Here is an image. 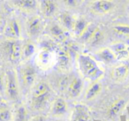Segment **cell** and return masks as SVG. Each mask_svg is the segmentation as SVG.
<instances>
[{"mask_svg": "<svg viewBox=\"0 0 129 121\" xmlns=\"http://www.w3.org/2000/svg\"><path fill=\"white\" fill-rule=\"evenodd\" d=\"M96 27H97V26L94 25V24H92V23H88L87 28L85 29V31L83 32V34L80 36V38H81L83 41L88 42V40L90 38V36H92V34L94 33V31L95 30Z\"/></svg>", "mask_w": 129, "mask_h": 121, "instance_id": "obj_30", "label": "cell"}, {"mask_svg": "<svg viewBox=\"0 0 129 121\" xmlns=\"http://www.w3.org/2000/svg\"><path fill=\"white\" fill-rule=\"evenodd\" d=\"M88 25V22L85 20L84 18H77L74 20V26H73L72 31L74 32V36L80 37L81 35L83 34V32L85 31V29L87 28Z\"/></svg>", "mask_w": 129, "mask_h": 121, "instance_id": "obj_21", "label": "cell"}, {"mask_svg": "<svg viewBox=\"0 0 129 121\" xmlns=\"http://www.w3.org/2000/svg\"><path fill=\"white\" fill-rule=\"evenodd\" d=\"M114 7V3L111 0H94L89 4L92 13L103 15L110 13Z\"/></svg>", "mask_w": 129, "mask_h": 121, "instance_id": "obj_6", "label": "cell"}, {"mask_svg": "<svg viewBox=\"0 0 129 121\" xmlns=\"http://www.w3.org/2000/svg\"><path fill=\"white\" fill-rule=\"evenodd\" d=\"M5 85H6V73L0 67V96L5 95Z\"/></svg>", "mask_w": 129, "mask_h": 121, "instance_id": "obj_31", "label": "cell"}, {"mask_svg": "<svg viewBox=\"0 0 129 121\" xmlns=\"http://www.w3.org/2000/svg\"><path fill=\"white\" fill-rule=\"evenodd\" d=\"M113 31L120 36L129 37V25L126 24H117L113 27Z\"/></svg>", "mask_w": 129, "mask_h": 121, "instance_id": "obj_29", "label": "cell"}, {"mask_svg": "<svg viewBox=\"0 0 129 121\" xmlns=\"http://www.w3.org/2000/svg\"><path fill=\"white\" fill-rule=\"evenodd\" d=\"M75 117L77 121H88L89 119V114L86 108L82 106H79L76 108L75 110Z\"/></svg>", "mask_w": 129, "mask_h": 121, "instance_id": "obj_27", "label": "cell"}, {"mask_svg": "<svg viewBox=\"0 0 129 121\" xmlns=\"http://www.w3.org/2000/svg\"><path fill=\"white\" fill-rule=\"evenodd\" d=\"M43 20L39 16H33L27 22V31L30 36H37L43 31Z\"/></svg>", "mask_w": 129, "mask_h": 121, "instance_id": "obj_10", "label": "cell"}, {"mask_svg": "<svg viewBox=\"0 0 129 121\" xmlns=\"http://www.w3.org/2000/svg\"><path fill=\"white\" fill-rule=\"evenodd\" d=\"M13 114L11 109L6 105H0V121H13Z\"/></svg>", "mask_w": 129, "mask_h": 121, "instance_id": "obj_26", "label": "cell"}, {"mask_svg": "<svg viewBox=\"0 0 129 121\" xmlns=\"http://www.w3.org/2000/svg\"><path fill=\"white\" fill-rule=\"evenodd\" d=\"M20 77L23 85L27 87H30L34 85L36 78V69L31 65H26L20 71Z\"/></svg>", "mask_w": 129, "mask_h": 121, "instance_id": "obj_8", "label": "cell"}, {"mask_svg": "<svg viewBox=\"0 0 129 121\" xmlns=\"http://www.w3.org/2000/svg\"><path fill=\"white\" fill-rule=\"evenodd\" d=\"M57 64L61 72L69 71L71 67V55L64 49H58L57 51Z\"/></svg>", "mask_w": 129, "mask_h": 121, "instance_id": "obj_9", "label": "cell"}, {"mask_svg": "<svg viewBox=\"0 0 129 121\" xmlns=\"http://www.w3.org/2000/svg\"><path fill=\"white\" fill-rule=\"evenodd\" d=\"M5 25H6V21H5L2 13H1V12H0V32H3Z\"/></svg>", "mask_w": 129, "mask_h": 121, "instance_id": "obj_34", "label": "cell"}, {"mask_svg": "<svg viewBox=\"0 0 129 121\" xmlns=\"http://www.w3.org/2000/svg\"><path fill=\"white\" fill-rule=\"evenodd\" d=\"M70 81H71V80H69L68 77H64V78L61 79V80H59V83H58V86H59V88H60V90H62V91L67 90V87H68Z\"/></svg>", "mask_w": 129, "mask_h": 121, "instance_id": "obj_32", "label": "cell"}, {"mask_svg": "<svg viewBox=\"0 0 129 121\" xmlns=\"http://www.w3.org/2000/svg\"><path fill=\"white\" fill-rule=\"evenodd\" d=\"M31 121H47V119L44 116L38 115V116H36V117H33V118L31 119Z\"/></svg>", "mask_w": 129, "mask_h": 121, "instance_id": "obj_35", "label": "cell"}, {"mask_svg": "<svg viewBox=\"0 0 129 121\" xmlns=\"http://www.w3.org/2000/svg\"><path fill=\"white\" fill-rule=\"evenodd\" d=\"M67 110V102L62 97H57L52 102L51 104V113L54 116L64 115Z\"/></svg>", "mask_w": 129, "mask_h": 121, "instance_id": "obj_15", "label": "cell"}, {"mask_svg": "<svg viewBox=\"0 0 129 121\" xmlns=\"http://www.w3.org/2000/svg\"><path fill=\"white\" fill-rule=\"evenodd\" d=\"M96 55L98 56V57L101 60H103V62H105V63H113L117 60L114 52L109 47L100 49L96 52Z\"/></svg>", "mask_w": 129, "mask_h": 121, "instance_id": "obj_20", "label": "cell"}, {"mask_svg": "<svg viewBox=\"0 0 129 121\" xmlns=\"http://www.w3.org/2000/svg\"><path fill=\"white\" fill-rule=\"evenodd\" d=\"M129 73V67L125 64H119L118 66H114L111 70V78L115 81H123L127 77Z\"/></svg>", "mask_w": 129, "mask_h": 121, "instance_id": "obj_13", "label": "cell"}, {"mask_svg": "<svg viewBox=\"0 0 129 121\" xmlns=\"http://www.w3.org/2000/svg\"><path fill=\"white\" fill-rule=\"evenodd\" d=\"M27 117V110L24 105H20L17 108L15 116L13 117V119L15 118V121H26Z\"/></svg>", "mask_w": 129, "mask_h": 121, "instance_id": "obj_28", "label": "cell"}, {"mask_svg": "<svg viewBox=\"0 0 129 121\" xmlns=\"http://www.w3.org/2000/svg\"><path fill=\"white\" fill-rule=\"evenodd\" d=\"M78 68L83 78L90 81L100 80L104 75L103 67L91 57L85 53L77 55Z\"/></svg>", "mask_w": 129, "mask_h": 121, "instance_id": "obj_1", "label": "cell"}, {"mask_svg": "<svg viewBox=\"0 0 129 121\" xmlns=\"http://www.w3.org/2000/svg\"><path fill=\"white\" fill-rule=\"evenodd\" d=\"M58 20L60 22V26L66 30L72 31L75 18L68 12H64L60 13L58 16Z\"/></svg>", "mask_w": 129, "mask_h": 121, "instance_id": "obj_17", "label": "cell"}, {"mask_svg": "<svg viewBox=\"0 0 129 121\" xmlns=\"http://www.w3.org/2000/svg\"><path fill=\"white\" fill-rule=\"evenodd\" d=\"M50 87L49 84L45 81H41L38 84L35 86L32 91V96H39V95H43L45 93H50Z\"/></svg>", "mask_w": 129, "mask_h": 121, "instance_id": "obj_25", "label": "cell"}, {"mask_svg": "<svg viewBox=\"0 0 129 121\" xmlns=\"http://www.w3.org/2000/svg\"><path fill=\"white\" fill-rule=\"evenodd\" d=\"M103 40H104V33H103V31L97 27L96 28H95V30L94 31L93 34H92V36H90V38L88 40L87 43L89 45H91V46H95V45L99 44Z\"/></svg>", "mask_w": 129, "mask_h": 121, "instance_id": "obj_24", "label": "cell"}, {"mask_svg": "<svg viewBox=\"0 0 129 121\" xmlns=\"http://www.w3.org/2000/svg\"><path fill=\"white\" fill-rule=\"evenodd\" d=\"M102 84L100 83L99 80H96V81H92V83L89 85V87H88L86 91V95H85V98L88 101H90V100H93L94 98H95L100 92L102 91Z\"/></svg>", "mask_w": 129, "mask_h": 121, "instance_id": "obj_19", "label": "cell"}, {"mask_svg": "<svg viewBox=\"0 0 129 121\" xmlns=\"http://www.w3.org/2000/svg\"><path fill=\"white\" fill-rule=\"evenodd\" d=\"M36 45L32 42L26 43L21 48V58H23L24 60H28L36 53Z\"/></svg>", "mask_w": 129, "mask_h": 121, "instance_id": "obj_23", "label": "cell"}, {"mask_svg": "<svg viewBox=\"0 0 129 121\" xmlns=\"http://www.w3.org/2000/svg\"><path fill=\"white\" fill-rule=\"evenodd\" d=\"M83 88V81L79 77H74L73 80H71L68 87L67 88V92L69 97L76 98L81 95Z\"/></svg>", "mask_w": 129, "mask_h": 121, "instance_id": "obj_11", "label": "cell"}, {"mask_svg": "<svg viewBox=\"0 0 129 121\" xmlns=\"http://www.w3.org/2000/svg\"><path fill=\"white\" fill-rule=\"evenodd\" d=\"M13 5L17 9L26 13L35 12L38 7L36 0H13Z\"/></svg>", "mask_w": 129, "mask_h": 121, "instance_id": "obj_12", "label": "cell"}, {"mask_svg": "<svg viewBox=\"0 0 129 121\" xmlns=\"http://www.w3.org/2000/svg\"><path fill=\"white\" fill-rule=\"evenodd\" d=\"M3 33L7 39H19L21 36V27H20V24L19 20L16 19H13V20L6 22Z\"/></svg>", "mask_w": 129, "mask_h": 121, "instance_id": "obj_5", "label": "cell"}, {"mask_svg": "<svg viewBox=\"0 0 129 121\" xmlns=\"http://www.w3.org/2000/svg\"><path fill=\"white\" fill-rule=\"evenodd\" d=\"M125 107V101L124 99H118L111 105L108 110V116L114 117Z\"/></svg>", "mask_w": 129, "mask_h": 121, "instance_id": "obj_22", "label": "cell"}, {"mask_svg": "<svg viewBox=\"0 0 129 121\" xmlns=\"http://www.w3.org/2000/svg\"><path fill=\"white\" fill-rule=\"evenodd\" d=\"M49 33L53 39L57 40L59 42H64L67 38L66 29H64L58 24H53L50 26V29H49Z\"/></svg>", "mask_w": 129, "mask_h": 121, "instance_id": "obj_16", "label": "cell"}, {"mask_svg": "<svg viewBox=\"0 0 129 121\" xmlns=\"http://www.w3.org/2000/svg\"><path fill=\"white\" fill-rule=\"evenodd\" d=\"M50 96V93H45L39 96H32L31 98V107L36 110H42L46 107V104L49 101Z\"/></svg>", "mask_w": 129, "mask_h": 121, "instance_id": "obj_14", "label": "cell"}, {"mask_svg": "<svg viewBox=\"0 0 129 121\" xmlns=\"http://www.w3.org/2000/svg\"><path fill=\"white\" fill-rule=\"evenodd\" d=\"M5 51L7 53L12 62H18L21 58V44L17 40L8 39L5 43Z\"/></svg>", "mask_w": 129, "mask_h": 121, "instance_id": "obj_4", "label": "cell"}, {"mask_svg": "<svg viewBox=\"0 0 129 121\" xmlns=\"http://www.w3.org/2000/svg\"><path fill=\"white\" fill-rule=\"evenodd\" d=\"M41 10L45 17H51L57 12V4L54 0H42Z\"/></svg>", "mask_w": 129, "mask_h": 121, "instance_id": "obj_18", "label": "cell"}, {"mask_svg": "<svg viewBox=\"0 0 129 121\" xmlns=\"http://www.w3.org/2000/svg\"><path fill=\"white\" fill-rule=\"evenodd\" d=\"M116 56L117 60L125 61L129 59V46L123 42H116L109 47Z\"/></svg>", "mask_w": 129, "mask_h": 121, "instance_id": "obj_7", "label": "cell"}, {"mask_svg": "<svg viewBox=\"0 0 129 121\" xmlns=\"http://www.w3.org/2000/svg\"><path fill=\"white\" fill-rule=\"evenodd\" d=\"M63 3L68 8H75L78 6L79 1L78 0H63Z\"/></svg>", "mask_w": 129, "mask_h": 121, "instance_id": "obj_33", "label": "cell"}, {"mask_svg": "<svg viewBox=\"0 0 129 121\" xmlns=\"http://www.w3.org/2000/svg\"><path fill=\"white\" fill-rule=\"evenodd\" d=\"M36 62L37 66L41 69H50L57 63V52L52 50L42 49V50L36 56Z\"/></svg>", "mask_w": 129, "mask_h": 121, "instance_id": "obj_3", "label": "cell"}, {"mask_svg": "<svg viewBox=\"0 0 129 121\" xmlns=\"http://www.w3.org/2000/svg\"><path fill=\"white\" fill-rule=\"evenodd\" d=\"M5 95L11 101H17L20 96V87L17 73L14 70H8L6 73Z\"/></svg>", "mask_w": 129, "mask_h": 121, "instance_id": "obj_2", "label": "cell"}]
</instances>
